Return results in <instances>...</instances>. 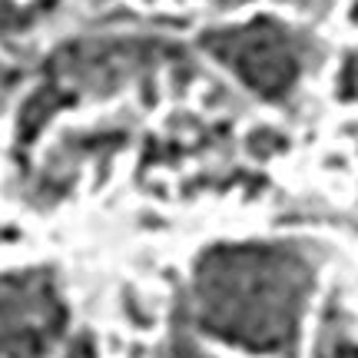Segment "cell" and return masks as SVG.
<instances>
[{"label":"cell","mask_w":358,"mask_h":358,"mask_svg":"<svg viewBox=\"0 0 358 358\" xmlns=\"http://www.w3.org/2000/svg\"><path fill=\"white\" fill-rule=\"evenodd\" d=\"M308 268L268 245H226L199 259V325L229 345L292 352Z\"/></svg>","instance_id":"cell-1"},{"label":"cell","mask_w":358,"mask_h":358,"mask_svg":"<svg viewBox=\"0 0 358 358\" xmlns=\"http://www.w3.org/2000/svg\"><path fill=\"white\" fill-rule=\"evenodd\" d=\"M66 329L50 272L0 275V358H47Z\"/></svg>","instance_id":"cell-2"},{"label":"cell","mask_w":358,"mask_h":358,"mask_svg":"<svg viewBox=\"0 0 358 358\" xmlns=\"http://www.w3.org/2000/svg\"><path fill=\"white\" fill-rule=\"evenodd\" d=\"M203 37V47H209L219 60H226V66H232L243 83H249L268 100L289 93L302 73V57L295 50L289 30L275 27L272 20H256L236 30H213Z\"/></svg>","instance_id":"cell-3"},{"label":"cell","mask_w":358,"mask_h":358,"mask_svg":"<svg viewBox=\"0 0 358 358\" xmlns=\"http://www.w3.org/2000/svg\"><path fill=\"white\" fill-rule=\"evenodd\" d=\"M60 96H57V90H40L37 96H30L27 100V106H24V113H20V129H17V136L24 143H30L34 136H37L40 129H43V123L50 120V113L60 106Z\"/></svg>","instance_id":"cell-4"},{"label":"cell","mask_w":358,"mask_h":358,"mask_svg":"<svg viewBox=\"0 0 358 358\" xmlns=\"http://www.w3.org/2000/svg\"><path fill=\"white\" fill-rule=\"evenodd\" d=\"M66 358H96V348H93V342H90L87 335H80L77 342L70 345V352H66Z\"/></svg>","instance_id":"cell-5"},{"label":"cell","mask_w":358,"mask_h":358,"mask_svg":"<svg viewBox=\"0 0 358 358\" xmlns=\"http://www.w3.org/2000/svg\"><path fill=\"white\" fill-rule=\"evenodd\" d=\"M335 358H358V345H352V342H338V345H335Z\"/></svg>","instance_id":"cell-6"},{"label":"cell","mask_w":358,"mask_h":358,"mask_svg":"<svg viewBox=\"0 0 358 358\" xmlns=\"http://www.w3.org/2000/svg\"><path fill=\"white\" fill-rule=\"evenodd\" d=\"M173 358H206V355H199L192 345H182V342H179V348H176V355Z\"/></svg>","instance_id":"cell-7"},{"label":"cell","mask_w":358,"mask_h":358,"mask_svg":"<svg viewBox=\"0 0 358 358\" xmlns=\"http://www.w3.org/2000/svg\"><path fill=\"white\" fill-rule=\"evenodd\" d=\"M0 90H7V87H0Z\"/></svg>","instance_id":"cell-8"}]
</instances>
